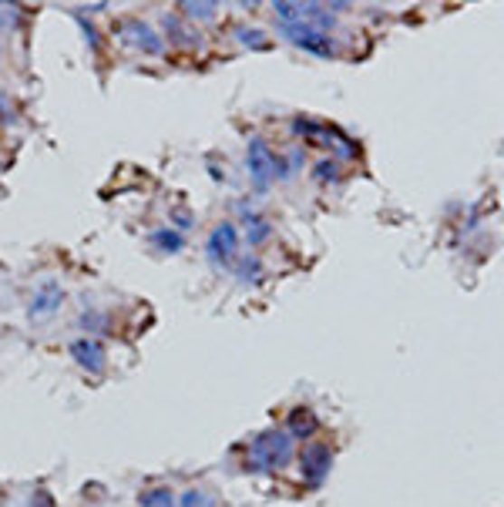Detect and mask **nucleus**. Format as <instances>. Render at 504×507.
Here are the masks:
<instances>
[{
    "label": "nucleus",
    "instance_id": "1",
    "mask_svg": "<svg viewBox=\"0 0 504 507\" xmlns=\"http://www.w3.org/2000/svg\"><path fill=\"white\" fill-rule=\"evenodd\" d=\"M293 460V440L286 430H266L249 444V471H282Z\"/></svg>",
    "mask_w": 504,
    "mask_h": 507
},
{
    "label": "nucleus",
    "instance_id": "2",
    "mask_svg": "<svg viewBox=\"0 0 504 507\" xmlns=\"http://www.w3.org/2000/svg\"><path fill=\"white\" fill-rule=\"evenodd\" d=\"M205 256H209L212 266H219V269H229L239 256V229L233 222H223L212 229L209 242H205Z\"/></svg>",
    "mask_w": 504,
    "mask_h": 507
},
{
    "label": "nucleus",
    "instance_id": "3",
    "mask_svg": "<svg viewBox=\"0 0 504 507\" xmlns=\"http://www.w3.org/2000/svg\"><path fill=\"white\" fill-rule=\"evenodd\" d=\"M300 467H303L306 487H319L333 471V450L327 444H306L300 454Z\"/></svg>",
    "mask_w": 504,
    "mask_h": 507
},
{
    "label": "nucleus",
    "instance_id": "4",
    "mask_svg": "<svg viewBox=\"0 0 504 507\" xmlns=\"http://www.w3.org/2000/svg\"><path fill=\"white\" fill-rule=\"evenodd\" d=\"M286 37L293 41L296 48L309 51V54H317V58H337V44H333V37L317 31V27L309 24H282Z\"/></svg>",
    "mask_w": 504,
    "mask_h": 507
},
{
    "label": "nucleus",
    "instance_id": "5",
    "mask_svg": "<svg viewBox=\"0 0 504 507\" xmlns=\"http://www.w3.org/2000/svg\"><path fill=\"white\" fill-rule=\"evenodd\" d=\"M272 162H276V152L262 138H252L246 148V165H249V178L256 182L259 192L270 189L272 182Z\"/></svg>",
    "mask_w": 504,
    "mask_h": 507
},
{
    "label": "nucleus",
    "instance_id": "6",
    "mask_svg": "<svg viewBox=\"0 0 504 507\" xmlns=\"http://www.w3.org/2000/svg\"><path fill=\"white\" fill-rule=\"evenodd\" d=\"M71 356L78 360V366H84L88 373H94V377H101L105 373V346L98 340H74L71 343Z\"/></svg>",
    "mask_w": 504,
    "mask_h": 507
},
{
    "label": "nucleus",
    "instance_id": "7",
    "mask_svg": "<svg viewBox=\"0 0 504 507\" xmlns=\"http://www.w3.org/2000/svg\"><path fill=\"white\" fill-rule=\"evenodd\" d=\"M61 303H64V289L58 283H44L41 289L34 293V303H31V316L41 319V316H51V313H58Z\"/></svg>",
    "mask_w": 504,
    "mask_h": 507
},
{
    "label": "nucleus",
    "instance_id": "8",
    "mask_svg": "<svg viewBox=\"0 0 504 507\" xmlns=\"http://www.w3.org/2000/svg\"><path fill=\"white\" fill-rule=\"evenodd\" d=\"M319 430V417L309 407H296L293 413H290V420H286V434H290V440H309V437Z\"/></svg>",
    "mask_w": 504,
    "mask_h": 507
},
{
    "label": "nucleus",
    "instance_id": "9",
    "mask_svg": "<svg viewBox=\"0 0 504 507\" xmlns=\"http://www.w3.org/2000/svg\"><path fill=\"white\" fill-rule=\"evenodd\" d=\"M121 31H131V34H135L131 41H135V44H138L145 54H162V37L155 34L148 24H138V21H125V24H121Z\"/></svg>",
    "mask_w": 504,
    "mask_h": 507
},
{
    "label": "nucleus",
    "instance_id": "10",
    "mask_svg": "<svg viewBox=\"0 0 504 507\" xmlns=\"http://www.w3.org/2000/svg\"><path fill=\"white\" fill-rule=\"evenodd\" d=\"M242 225H246V239H249V246H262L266 239L272 236V225L262 219V215L256 212H246L242 215Z\"/></svg>",
    "mask_w": 504,
    "mask_h": 507
},
{
    "label": "nucleus",
    "instance_id": "11",
    "mask_svg": "<svg viewBox=\"0 0 504 507\" xmlns=\"http://www.w3.org/2000/svg\"><path fill=\"white\" fill-rule=\"evenodd\" d=\"M155 249H162V252H178V249H185V236L178 232V229H158V232H152V239H148Z\"/></svg>",
    "mask_w": 504,
    "mask_h": 507
},
{
    "label": "nucleus",
    "instance_id": "12",
    "mask_svg": "<svg viewBox=\"0 0 504 507\" xmlns=\"http://www.w3.org/2000/svg\"><path fill=\"white\" fill-rule=\"evenodd\" d=\"M165 31H172V41L176 44H199V34H192V27L182 24V17L178 14H172V17H165Z\"/></svg>",
    "mask_w": 504,
    "mask_h": 507
},
{
    "label": "nucleus",
    "instance_id": "13",
    "mask_svg": "<svg viewBox=\"0 0 504 507\" xmlns=\"http://www.w3.org/2000/svg\"><path fill=\"white\" fill-rule=\"evenodd\" d=\"M138 507H176V494L172 487H152L138 497Z\"/></svg>",
    "mask_w": 504,
    "mask_h": 507
},
{
    "label": "nucleus",
    "instance_id": "14",
    "mask_svg": "<svg viewBox=\"0 0 504 507\" xmlns=\"http://www.w3.org/2000/svg\"><path fill=\"white\" fill-rule=\"evenodd\" d=\"M176 507H215V497L209 491H202V487H192V491L182 494V501Z\"/></svg>",
    "mask_w": 504,
    "mask_h": 507
},
{
    "label": "nucleus",
    "instance_id": "15",
    "mask_svg": "<svg viewBox=\"0 0 504 507\" xmlns=\"http://www.w3.org/2000/svg\"><path fill=\"white\" fill-rule=\"evenodd\" d=\"M178 7H182V14L192 17V21H195V17H199V21H212V17H215V4H178Z\"/></svg>",
    "mask_w": 504,
    "mask_h": 507
},
{
    "label": "nucleus",
    "instance_id": "16",
    "mask_svg": "<svg viewBox=\"0 0 504 507\" xmlns=\"http://www.w3.org/2000/svg\"><path fill=\"white\" fill-rule=\"evenodd\" d=\"M259 34H262V31H249V27H242V31H239V41L252 51H270V41H266V37H259Z\"/></svg>",
    "mask_w": 504,
    "mask_h": 507
},
{
    "label": "nucleus",
    "instance_id": "17",
    "mask_svg": "<svg viewBox=\"0 0 504 507\" xmlns=\"http://www.w3.org/2000/svg\"><path fill=\"white\" fill-rule=\"evenodd\" d=\"M317 178L319 182H337L340 178V162L337 158H323L317 165Z\"/></svg>",
    "mask_w": 504,
    "mask_h": 507
},
{
    "label": "nucleus",
    "instance_id": "18",
    "mask_svg": "<svg viewBox=\"0 0 504 507\" xmlns=\"http://www.w3.org/2000/svg\"><path fill=\"white\" fill-rule=\"evenodd\" d=\"M235 272H239V279H256L259 272H262V266H259L256 256H242V262L235 266Z\"/></svg>",
    "mask_w": 504,
    "mask_h": 507
},
{
    "label": "nucleus",
    "instance_id": "19",
    "mask_svg": "<svg viewBox=\"0 0 504 507\" xmlns=\"http://www.w3.org/2000/svg\"><path fill=\"white\" fill-rule=\"evenodd\" d=\"M37 501H31V507H54V501H51V497L44 494V491H37Z\"/></svg>",
    "mask_w": 504,
    "mask_h": 507
},
{
    "label": "nucleus",
    "instance_id": "20",
    "mask_svg": "<svg viewBox=\"0 0 504 507\" xmlns=\"http://www.w3.org/2000/svg\"><path fill=\"white\" fill-rule=\"evenodd\" d=\"M81 27H84V37H88V41H91V48L98 51V34H94V27L88 24V21H81Z\"/></svg>",
    "mask_w": 504,
    "mask_h": 507
}]
</instances>
